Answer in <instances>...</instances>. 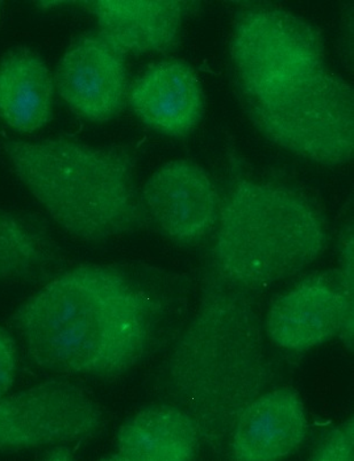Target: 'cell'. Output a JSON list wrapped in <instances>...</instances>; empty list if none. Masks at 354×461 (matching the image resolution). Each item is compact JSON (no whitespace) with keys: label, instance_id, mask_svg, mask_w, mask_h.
<instances>
[{"label":"cell","instance_id":"obj_1","mask_svg":"<svg viewBox=\"0 0 354 461\" xmlns=\"http://www.w3.org/2000/svg\"><path fill=\"white\" fill-rule=\"evenodd\" d=\"M257 293L207 259L197 310L154 376L158 400L189 414L202 448L216 459H231L237 419L279 378Z\"/></svg>","mask_w":354,"mask_h":461},{"label":"cell","instance_id":"obj_2","mask_svg":"<svg viewBox=\"0 0 354 461\" xmlns=\"http://www.w3.org/2000/svg\"><path fill=\"white\" fill-rule=\"evenodd\" d=\"M160 304L118 267L58 272L13 314L31 362L54 375L111 380L144 359Z\"/></svg>","mask_w":354,"mask_h":461},{"label":"cell","instance_id":"obj_3","mask_svg":"<svg viewBox=\"0 0 354 461\" xmlns=\"http://www.w3.org/2000/svg\"><path fill=\"white\" fill-rule=\"evenodd\" d=\"M3 150L33 199L77 240L99 245L149 226L128 146L54 138L6 140Z\"/></svg>","mask_w":354,"mask_h":461},{"label":"cell","instance_id":"obj_4","mask_svg":"<svg viewBox=\"0 0 354 461\" xmlns=\"http://www.w3.org/2000/svg\"><path fill=\"white\" fill-rule=\"evenodd\" d=\"M215 230L208 259L256 292L301 274L328 244L326 221L302 191L244 175L233 179Z\"/></svg>","mask_w":354,"mask_h":461},{"label":"cell","instance_id":"obj_5","mask_svg":"<svg viewBox=\"0 0 354 461\" xmlns=\"http://www.w3.org/2000/svg\"><path fill=\"white\" fill-rule=\"evenodd\" d=\"M230 57L243 109L290 98L329 70L319 29L272 4L240 7Z\"/></svg>","mask_w":354,"mask_h":461},{"label":"cell","instance_id":"obj_6","mask_svg":"<svg viewBox=\"0 0 354 461\" xmlns=\"http://www.w3.org/2000/svg\"><path fill=\"white\" fill-rule=\"evenodd\" d=\"M105 426L97 402L70 381H44L0 396V454L89 442Z\"/></svg>","mask_w":354,"mask_h":461},{"label":"cell","instance_id":"obj_7","mask_svg":"<svg viewBox=\"0 0 354 461\" xmlns=\"http://www.w3.org/2000/svg\"><path fill=\"white\" fill-rule=\"evenodd\" d=\"M54 84L75 114L89 122H108L128 104L127 54L99 31L82 33L60 59Z\"/></svg>","mask_w":354,"mask_h":461},{"label":"cell","instance_id":"obj_8","mask_svg":"<svg viewBox=\"0 0 354 461\" xmlns=\"http://www.w3.org/2000/svg\"><path fill=\"white\" fill-rule=\"evenodd\" d=\"M140 192L149 225L178 245L201 242L218 223L222 198L210 176L193 162L165 163Z\"/></svg>","mask_w":354,"mask_h":461},{"label":"cell","instance_id":"obj_9","mask_svg":"<svg viewBox=\"0 0 354 461\" xmlns=\"http://www.w3.org/2000/svg\"><path fill=\"white\" fill-rule=\"evenodd\" d=\"M264 332L285 350L306 351L340 338L353 351L354 309L345 303L335 278L311 276L273 301Z\"/></svg>","mask_w":354,"mask_h":461},{"label":"cell","instance_id":"obj_10","mask_svg":"<svg viewBox=\"0 0 354 461\" xmlns=\"http://www.w3.org/2000/svg\"><path fill=\"white\" fill-rule=\"evenodd\" d=\"M128 104L147 127L166 136L184 138L202 120L204 95L191 66L170 59L148 67L131 84Z\"/></svg>","mask_w":354,"mask_h":461},{"label":"cell","instance_id":"obj_11","mask_svg":"<svg viewBox=\"0 0 354 461\" xmlns=\"http://www.w3.org/2000/svg\"><path fill=\"white\" fill-rule=\"evenodd\" d=\"M308 421L301 396L273 388L252 402L233 429L230 456L240 461L288 458L305 441Z\"/></svg>","mask_w":354,"mask_h":461},{"label":"cell","instance_id":"obj_12","mask_svg":"<svg viewBox=\"0 0 354 461\" xmlns=\"http://www.w3.org/2000/svg\"><path fill=\"white\" fill-rule=\"evenodd\" d=\"M98 31L125 54L166 53L181 41L182 23L198 2H78Z\"/></svg>","mask_w":354,"mask_h":461},{"label":"cell","instance_id":"obj_13","mask_svg":"<svg viewBox=\"0 0 354 461\" xmlns=\"http://www.w3.org/2000/svg\"><path fill=\"white\" fill-rule=\"evenodd\" d=\"M201 451L189 414L162 403L139 411L120 427L116 450L106 460L189 461L199 458Z\"/></svg>","mask_w":354,"mask_h":461},{"label":"cell","instance_id":"obj_14","mask_svg":"<svg viewBox=\"0 0 354 461\" xmlns=\"http://www.w3.org/2000/svg\"><path fill=\"white\" fill-rule=\"evenodd\" d=\"M56 84L47 62L29 48H16L0 62V119L22 133L52 119Z\"/></svg>","mask_w":354,"mask_h":461},{"label":"cell","instance_id":"obj_15","mask_svg":"<svg viewBox=\"0 0 354 461\" xmlns=\"http://www.w3.org/2000/svg\"><path fill=\"white\" fill-rule=\"evenodd\" d=\"M65 262L43 221L0 209V283L41 282L60 272Z\"/></svg>","mask_w":354,"mask_h":461},{"label":"cell","instance_id":"obj_16","mask_svg":"<svg viewBox=\"0 0 354 461\" xmlns=\"http://www.w3.org/2000/svg\"><path fill=\"white\" fill-rule=\"evenodd\" d=\"M310 458L315 461L354 460L353 417L327 431L316 443Z\"/></svg>","mask_w":354,"mask_h":461},{"label":"cell","instance_id":"obj_17","mask_svg":"<svg viewBox=\"0 0 354 461\" xmlns=\"http://www.w3.org/2000/svg\"><path fill=\"white\" fill-rule=\"evenodd\" d=\"M18 368V349L14 339L0 327V396L11 391Z\"/></svg>","mask_w":354,"mask_h":461},{"label":"cell","instance_id":"obj_18","mask_svg":"<svg viewBox=\"0 0 354 461\" xmlns=\"http://www.w3.org/2000/svg\"><path fill=\"white\" fill-rule=\"evenodd\" d=\"M76 458L73 448L70 446H57L49 447L45 452L44 459L48 460H74Z\"/></svg>","mask_w":354,"mask_h":461}]
</instances>
